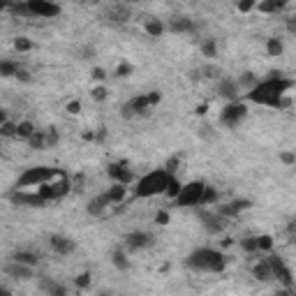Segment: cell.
Listing matches in <instances>:
<instances>
[{
	"label": "cell",
	"instance_id": "6da1fadb",
	"mask_svg": "<svg viewBox=\"0 0 296 296\" xmlns=\"http://www.w3.org/2000/svg\"><path fill=\"white\" fill-rule=\"evenodd\" d=\"M291 88H294V79L282 77V72H271V77L259 81V86L245 95V102L262 104V107H271L280 111V109L289 107V100L285 95Z\"/></svg>",
	"mask_w": 296,
	"mask_h": 296
},
{
	"label": "cell",
	"instance_id": "7a4b0ae2",
	"mask_svg": "<svg viewBox=\"0 0 296 296\" xmlns=\"http://www.w3.org/2000/svg\"><path fill=\"white\" fill-rule=\"evenodd\" d=\"M185 266L197 273H222L227 268V257L215 248H197L185 257Z\"/></svg>",
	"mask_w": 296,
	"mask_h": 296
},
{
	"label": "cell",
	"instance_id": "3957f363",
	"mask_svg": "<svg viewBox=\"0 0 296 296\" xmlns=\"http://www.w3.org/2000/svg\"><path fill=\"white\" fill-rule=\"evenodd\" d=\"M169 178H171V174H167L165 169L148 171V174L141 176L134 183L132 197H134V199H151V197H157V194H165Z\"/></svg>",
	"mask_w": 296,
	"mask_h": 296
},
{
	"label": "cell",
	"instance_id": "277c9868",
	"mask_svg": "<svg viewBox=\"0 0 296 296\" xmlns=\"http://www.w3.org/2000/svg\"><path fill=\"white\" fill-rule=\"evenodd\" d=\"M162 102V93L160 90H151V93H144V95H136L132 100H127L125 104L121 107V118L125 121H132V118H139V116H148L153 107Z\"/></svg>",
	"mask_w": 296,
	"mask_h": 296
},
{
	"label": "cell",
	"instance_id": "5b68a950",
	"mask_svg": "<svg viewBox=\"0 0 296 296\" xmlns=\"http://www.w3.org/2000/svg\"><path fill=\"white\" fill-rule=\"evenodd\" d=\"M65 176V171L56 169V167H28L24 174L16 178V185L14 190H28V188H42L47 183H54L56 178Z\"/></svg>",
	"mask_w": 296,
	"mask_h": 296
},
{
	"label": "cell",
	"instance_id": "8992f818",
	"mask_svg": "<svg viewBox=\"0 0 296 296\" xmlns=\"http://www.w3.org/2000/svg\"><path fill=\"white\" fill-rule=\"evenodd\" d=\"M206 185L209 183H204V180H190V183H185L178 194V199H176V206H180V209H199Z\"/></svg>",
	"mask_w": 296,
	"mask_h": 296
},
{
	"label": "cell",
	"instance_id": "52a82bcc",
	"mask_svg": "<svg viewBox=\"0 0 296 296\" xmlns=\"http://www.w3.org/2000/svg\"><path fill=\"white\" fill-rule=\"evenodd\" d=\"M197 218H199L201 227H204L211 236H218V234H222L224 229L229 227V220L222 218L215 209H199L197 211Z\"/></svg>",
	"mask_w": 296,
	"mask_h": 296
},
{
	"label": "cell",
	"instance_id": "ba28073f",
	"mask_svg": "<svg viewBox=\"0 0 296 296\" xmlns=\"http://www.w3.org/2000/svg\"><path fill=\"white\" fill-rule=\"evenodd\" d=\"M155 245V234L151 232H144V229H139V232H130L125 234V238H123V248L127 250V253H141V250H148Z\"/></svg>",
	"mask_w": 296,
	"mask_h": 296
},
{
	"label": "cell",
	"instance_id": "9c48e42d",
	"mask_svg": "<svg viewBox=\"0 0 296 296\" xmlns=\"http://www.w3.org/2000/svg\"><path fill=\"white\" fill-rule=\"evenodd\" d=\"M248 104L243 102H227V107L220 111V123H222L224 127H238L245 118H248Z\"/></svg>",
	"mask_w": 296,
	"mask_h": 296
},
{
	"label": "cell",
	"instance_id": "30bf717a",
	"mask_svg": "<svg viewBox=\"0 0 296 296\" xmlns=\"http://www.w3.org/2000/svg\"><path fill=\"white\" fill-rule=\"evenodd\" d=\"M268 264H271V271H273V280H278L285 289H294V276H291L289 266L285 264L282 257H276V255H268Z\"/></svg>",
	"mask_w": 296,
	"mask_h": 296
},
{
	"label": "cell",
	"instance_id": "8fae6325",
	"mask_svg": "<svg viewBox=\"0 0 296 296\" xmlns=\"http://www.w3.org/2000/svg\"><path fill=\"white\" fill-rule=\"evenodd\" d=\"M26 3H28L30 16H37V19H56L63 12L58 3H49V0H26Z\"/></svg>",
	"mask_w": 296,
	"mask_h": 296
},
{
	"label": "cell",
	"instance_id": "7c38bea8",
	"mask_svg": "<svg viewBox=\"0 0 296 296\" xmlns=\"http://www.w3.org/2000/svg\"><path fill=\"white\" fill-rule=\"evenodd\" d=\"M253 209V199H245V197H241V199H232V201H224V204H218L215 206V211H218L222 218L232 220L236 218V215H241L243 211Z\"/></svg>",
	"mask_w": 296,
	"mask_h": 296
},
{
	"label": "cell",
	"instance_id": "4fadbf2b",
	"mask_svg": "<svg viewBox=\"0 0 296 296\" xmlns=\"http://www.w3.org/2000/svg\"><path fill=\"white\" fill-rule=\"evenodd\" d=\"M167 30L174 35H192V33H197V24H194L192 16L174 14L169 21H167Z\"/></svg>",
	"mask_w": 296,
	"mask_h": 296
},
{
	"label": "cell",
	"instance_id": "5bb4252c",
	"mask_svg": "<svg viewBox=\"0 0 296 296\" xmlns=\"http://www.w3.org/2000/svg\"><path fill=\"white\" fill-rule=\"evenodd\" d=\"M3 273H5L7 278H12V280L16 282H28L35 278V266H26V264H19V262H7L5 266H3Z\"/></svg>",
	"mask_w": 296,
	"mask_h": 296
},
{
	"label": "cell",
	"instance_id": "9a60e30c",
	"mask_svg": "<svg viewBox=\"0 0 296 296\" xmlns=\"http://www.w3.org/2000/svg\"><path fill=\"white\" fill-rule=\"evenodd\" d=\"M107 176L113 180V183H121V185H132L134 183V174L127 165L123 162H109L107 165Z\"/></svg>",
	"mask_w": 296,
	"mask_h": 296
},
{
	"label": "cell",
	"instance_id": "2e32d148",
	"mask_svg": "<svg viewBox=\"0 0 296 296\" xmlns=\"http://www.w3.org/2000/svg\"><path fill=\"white\" fill-rule=\"evenodd\" d=\"M49 248L54 250L56 255H60V257H67V255H72L77 250V241L65 236V234H54V236H49Z\"/></svg>",
	"mask_w": 296,
	"mask_h": 296
},
{
	"label": "cell",
	"instance_id": "e0dca14e",
	"mask_svg": "<svg viewBox=\"0 0 296 296\" xmlns=\"http://www.w3.org/2000/svg\"><path fill=\"white\" fill-rule=\"evenodd\" d=\"M10 199L19 206H30V209H39V206H47V201L42 199L39 192H28V190H12Z\"/></svg>",
	"mask_w": 296,
	"mask_h": 296
},
{
	"label": "cell",
	"instance_id": "ac0fdd59",
	"mask_svg": "<svg viewBox=\"0 0 296 296\" xmlns=\"http://www.w3.org/2000/svg\"><path fill=\"white\" fill-rule=\"evenodd\" d=\"M218 95L224 97L227 102H241V88H238L236 79L220 77L218 79Z\"/></svg>",
	"mask_w": 296,
	"mask_h": 296
},
{
	"label": "cell",
	"instance_id": "d6986e66",
	"mask_svg": "<svg viewBox=\"0 0 296 296\" xmlns=\"http://www.w3.org/2000/svg\"><path fill=\"white\" fill-rule=\"evenodd\" d=\"M127 194H130V190H127V185H121V183H113L111 188H107L102 192V197L107 199L109 206H116V204H123V201L127 199Z\"/></svg>",
	"mask_w": 296,
	"mask_h": 296
},
{
	"label": "cell",
	"instance_id": "ffe728a7",
	"mask_svg": "<svg viewBox=\"0 0 296 296\" xmlns=\"http://www.w3.org/2000/svg\"><path fill=\"white\" fill-rule=\"evenodd\" d=\"M39 289L47 296H67V287L56 282V278H49V276L39 278Z\"/></svg>",
	"mask_w": 296,
	"mask_h": 296
},
{
	"label": "cell",
	"instance_id": "44dd1931",
	"mask_svg": "<svg viewBox=\"0 0 296 296\" xmlns=\"http://www.w3.org/2000/svg\"><path fill=\"white\" fill-rule=\"evenodd\" d=\"M109 209H111V206L107 204V199H104L102 194H97V197H93V199L86 204V213L90 215V218H104Z\"/></svg>",
	"mask_w": 296,
	"mask_h": 296
},
{
	"label": "cell",
	"instance_id": "7402d4cb",
	"mask_svg": "<svg viewBox=\"0 0 296 296\" xmlns=\"http://www.w3.org/2000/svg\"><path fill=\"white\" fill-rule=\"evenodd\" d=\"M130 16H132V7L121 5V3L111 5V7H109V12H107V21H111V24H127Z\"/></svg>",
	"mask_w": 296,
	"mask_h": 296
},
{
	"label": "cell",
	"instance_id": "603a6c76",
	"mask_svg": "<svg viewBox=\"0 0 296 296\" xmlns=\"http://www.w3.org/2000/svg\"><path fill=\"white\" fill-rule=\"evenodd\" d=\"M144 33L148 35V37L157 39L167 33V24L162 19H157V16H148V19L144 21Z\"/></svg>",
	"mask_w": 296,
	"mask_h": 296
},
{
	"label": "cell",
	"instance_id": "cb8c5ba5",
	"mask_svg": "<svg viewBox=\"0 0 296 296\" xmlns=\"http://www.w3.org/2000/svg\"><path fill=\"white\" fill-rule=\"evenodd\" d=\"M111 264L118 268V271H123V273L130 271V266H132V264H130V253H127L123 245L113 248V250H111Z\"/></svg>",
	"mask_w": 296,
	"mask_h": 296
},
{
	"label": "cell",
	"instance_id": "d4e9b609",
	"mask_svg": "<svg viewBox=\"0 0 296 296\" xmlns=\"http://www.w3.org/2000/svg\"><path fill=\"white\" fill-rule=\"evenodd\" d=\"M253 278L259 280V282H271L273 280V271H271L268 259H259V262L253 264Z\"/></svg>",
	"mask_w": 296,
	"mask_h": 296
},
{
	"label": "cell",
	"instance_id": "484cf974",
	"mask_svg": "<svg viewBox=\"0 0 296 296\" xmlns=\"http://www.w3.org/2000/svg\"><path fill=\"white\" fill-rule=\"evenodd\" d=\"M10 259L12 262L26 264V266H35V268H37V264H39V255L35 253V250H14Z\"/></svg>",
	"mask_w": 296,
	"mask_h": 296
},
{
	"label": "cell",
	"instance_id": "4316f807",
	"mask_svg": "<svg viewBox=\"0 0 296 296\" xmlns=\"http://www.w3.org/2000/svg\"><path fill=\"white\" fill-rule=\"evenodd\" d=\"M236 83H238V88L245 90V95H248L250 90H255V88L259 86V77L255 72H241L236 77Z\"/></svg>",
	"mask_w": 296,
	"mask_h": 296
},
{
	"label": "cell",
	"instance_id": "83f0119b",
	"mask_svg": "<svg viewBox=\"0 0 296 296\" xmlns=\"http://www.w3.org/2000/svg\"><path fill=\"white\" fill-rule=\"evenodd\" d=\"M285 7H287V0H264V3H257L259 14H278Z\"/></svg>",
	"mask_w": 296,
	"mask_h": 296
},
{
	"label": "cell",
	"instance_id": "f1b7e54d",
	"mask_svg": "<svg viewBox=\"0 0 296 296\" xmlns=\"http://www.w3.org/2000/svg\"><path fill=\"white\" fill-rule=\"evenodd\" d=\"M21 67H24V65L16 63V60L3 58V60H0V77H3V79H16V74H19Z\"/></svg>",
	"mask_w": 296,
	"mask_h": 296
},
{
	"label": "cell",
	"instance_id": "f546056e",
	"mask_svg": "<svg viewBox=\"0 0 296 296\" xmlns=\"http://www.w3.org/2000/svg\"><path fill=\"white\" fill-rule=\"evenodd\" d=\"M199 49H201V56H204V58H209V60L218 58V39L215 37H204Z\"/></svg>",
	"mask_w": 296,
	"mask_h": 296
},
{
	"label": "cell",
	"instance_id": "4dcf8cb0",
	"mask_svg": "<svg viewBox=\"0 0 296 296\" xmlns=\"http://www.w3.org/2000/svg\"><path fill=\"white\" fill-rule=\"evenodd\" d=\"M282 51H285V42H282V37L273 35V37L266 39V54L271 56V58H278V56H282Z\"/></svg>",
	"mask_w": 296,
	"mask_h": 296
},
{
	"label": "cell",
	"instance_id": "1f68e13d",
	"mask_svg": "<svg viewBox=\"0 0 296 296\" xmlns=\"http://www.w3.org/2000/svg\"><path fill=\"white\" fill-rule=\"evenodd\" d=\"M35 132H37V127H35L33 121H19V123H16V139L28 141Z\"/></svg>",
	"mask_w": 296,
	"mask_h": 296
},
{
	"label": "cell",
	"instance_id": "d6a6232c",
	"mask_svg": "<svg viewBox=\"0 0 296 296\" xmlns=\"http://www.w3.org/2000/svg\"><path fill=\"white\" fill-rule=\"evenodd\" d=\"M28 146L33 151H47L49 144H47V130H37L33 136L28 139Z\"/></svg>",
	"mask_w": 296,
	"mask_h": 296
},
{
	"label": "cell",
	"instance_id": "836d02e7",
	"mask_svg": "<svg viewBox=\"0 0 296 296\" xmlns=\"http://www.w3.org/2000/svg\"><path fill=\"white\" fill-rule=\"evenodd\" d=\"M218 199H220V192L213 188V185H206V190H204V197H201V206L199 209H211L213 204H218Z\"/></svg>",
	"mask_w": 296,
	"mask_h": 296
},
{
	"label": "cell",
	"instance_id": "e575fe53",
	"mask_svg": "<svg viewBox=\"0 0 296 296\" xmlns=\"http://www.w3.org/2000/svg\"><path fill=\"white\" fill-rule=\"evenodd\" d=\"M238 245H241L243 253L259 255V241H257V236H243L241 241H238Z\"/></svg>",
	"mask_w": 296,
	"mask_h": 296
},
{
	"label": "cell",
	"instance_id": "d590c367",
	"mask_svg": "<svg viewBox=\"0 0 296 296\" xmlns=\"http://www.w3.org/2000/svg\"><path fill=\"white\" fill-rule=\"evenodd\" d=\"M74 287L79 291H86L93 287V273L90 271H81L79 276H74Z\"/></svg>",
	"mask_w": 296,
	"mask_h": 296
},
{
	"label": "cell",
	"instance_id": "8d00e7d4",
	"mask_svg": "<svg viewBox=\"0 0 296 296\" xmlns=\"http://www.w3.org/2000/svg\"><path fill=\"white\" fill-rule=\"evenodd\" d=\"M180 190H183V183H180V180L176 178V176H171L169 183H167L165 197H167V199H171V201H176V199H178V194H180Z\"/></svg>",
	"mask_w": 296,
	"mask_h": 296
},
{
	"label": "cell",
	"instance_id": "74e56055",
	"mask_svg": "<svg viewBox=\"0 0 296 296\" xmlns=\"http://www.w3.org/2000/svg\"><path fill=\"white\" fill-rule=\"evenodd\" d=\"M132 72H134V65H132L130 60H123V63L116 65L113 77H116V79H127V77H132Z\"/></svg>",
	"mask_w": 296,
	"mask_h": 296
},
{
	"label": "cell",
	"instance_id": "f35d334b",
	"mask_svg": "<svg viewBox=\"0 0 296 296\" xmlns=\"http://www.w3.org/2000/svg\"><path fill=\"white\" fill-rule=\"evenodd\" d=\"M257 241H259V253H271L273 245H276L271 234H257Z\"/></svg>",
	"mask_w": 296,
	"mask_h": 296
},
{
	"label": "cell",
	"instance_id": "ab89813d",
	"mask_svg": "<svg viewBox=\"0 0 296 296\" xmlns=\"http://www.w3.org/2000/svg\"><path fill=\"white\" fill-rule=\"evenodd\" d=\"M0 134L5 136V139H16V123L14 121L0 123Z\"/></svg>",
	"mask_w": 296,
	"mask_h": 296
},
{
	"label": "cell",
	"instance_id": "60d3db41",
	"mask_svg": "<svg viewBox=\"0 0 296 296\" xmlns=\"http://www.w3.org/2000/svg\"><path fill=\"white\" fill-rule=\"evenodd\" d=\"M14 49L19 51V54H28V51H33V49H35V44L30 42L28 37H16L14 39Z\"/></svg>",
	"mask_w": 296,
	"mask_h": 296
},
{
	"label": "cell",
	"instance_id": "b9f144b4",
	"mask_svg": "<svg viewBox=\"0 0 296 296\" xmlns=\"http://www.w3.org/2000/svg\"><path fill=\"white\" fill-rule=\"evenodd\" d=\"M90 95H93V100H95V102H104V100L109 97V90L104 86H93Z\"/></svg>",
	"mask_w": 296,
	"mask_h": 296
},
{
	"label": "cell",
	"instance_id": "7bdbcfd3",
	"mask_svg": "<svg viewBox=\"0 0 296 296\" xmlns=\"http://www.w3.org/2000/svg\"><path fill=\"white\" fill-rule=\"evenodd\" d=\"M178 165H180V157H178V155H174V157H169V160L165 162V167H162V169H165L167 174L176 176V171H178Z\"/></svg>",
	"mask_w": 296,
	"mask_h": 296
},
{
	"label": "cell",
	"instance_id": "ee69618b",
	"mask_svg": "<svg viewBox=\"0 0 296 296\" xmlns=\"http://www.w3.org/2000/svg\"><path fill=\"white\" fill-rule=\"evenodd\" d=\"M58 141H60V132L56 130V127H49V130H47V144H49V148L58 146Z\"/></svg>",
	"mask_w": 296,
	"mask_h": 296
},
{
	"label": "cell",
	"instance_id": "f6af8a7d",
	"mask_svg": "<svg viewBox=\"0 0 296 296\" xmlns=\"http://www.w3.org/2000/svg\"><path fill=\"white\" fill-rule=\"evenodd\" d=\"M95 47H93V44H86V47H81L79 49V58L81 60H90V58H95Z\"/></svg>",
	"mask_w": 296,
	"mask_h": 296
},
{
	"label": "cell",
	"instance_id": "bcb514c9",
	"mask_svg": "<svg viewBox=\"0 0 296 296\" xmlns=\"http://www.w3.org/2000/svg\"><path fill=\"white\" fill-rule=\"evenodd\" d=\"M278 157H280V162L285 167H294L296 165V153H291V151H282Z\"/></svg>",
	"mask_w": 296,
	"mask_h": 296
},
{
	"label": "cell",
	"instance_id": "7dc6e473",
	"mask_svg": "<svg viewBox=\"0 0 296 296\" xmlns=\"http://www.w3.org/2000/svg\"><path fill=\"white\" fill-rule=\"evenodd\" d=\"M257 10V3H250V0H245V3H236V12H241V14H248V12Z\"/></svg>",
	"mask_w": 296,
	"mask_h": 296
},
{
	"label": "cell",
	"instance_id": "c3c4849f",
	"mask_svg": "<svg viewBox=\"0 0 296 296\" xmlns=\"http://www.w3.org/2000/svg\"><path fill=\"white\" fill-rule=\"evenodd\" d=\"M169 213H167V211L165 209H160V211H157V213H155V224H160V227H165V224H169Z\"/></svg>",
	"mask_w": 296,
	"mask_h": 296
},
{
	"label": "cell",
	"instance_id": "681fc988",
	"mask_svg": "<svg viewBox=\"0 0 296 296\" xmlns=\"http://www.w3.org/2000/svg\"><path fill=\"white\" fill-rule=\"evenodd\" d=\"M90 77H93V81H104V79H107V72H104V67H93Z\"/></svg>",
	"mask_w": 296,
	"mask_h": 296
},
{
	"label": "cell",
	"instance_id": "f907efd6",
	"mask_svg": "<svg viewBox=\"0 0 296 296\" xmlns=\"http://www.w3.org/2000/svg\"><path fill=\"white\" fill-rule=\"evenodd\" d=\"M287 234H289V238L291 241H296V218H289L287 220Z\"/></svg>",
	"mask_w": 296,
	"mask_h": 296
},
{
	"label": "cell",
	"instance_id": "816d5d0a",
	"mask_svg": "<svg viewBox=\"0 0 296 296\" xmlns=\"http://www.w3.org/2000/svg\"><path fill=\"white\" fill-rule=\"evenodd\" d=\"M16 79H19L21 83H30V81H33V74H30L26 67H21V70H19V74H16Z\"/></svg>",
	"mask_w": 296,
	"mask_h": 296
},
{
	"label": "cell",
	"instance_id": "f5cc1de1",
	"mask_svg": "<svg viewBox=\"0 0 296 296\" xmlns=\"http://www.w3.org/2000/svg\"><path fill=\"white\" fill-rule=\"evenodd\" d=\"M285 28H287V33H289V35H296V16H287Z\"/></svg>",
	"mask_w": 296,
	"mask_h": 296
},
{
	"label": "cell",
	"instance_id": "db71d44e",
	"mask_svg": "<svg viewBox=\"0 0 296 296\" xmlns=\"http://www.w3.org/2000/svg\"><path fill=\"white\" fill-rule=\"evenodd\" d=\"M79 111H81V102H79V100H72V102L67 104V113H72V116H77Z\"/></svg>",
	"mask_w": 296,
	"mask_h": 296
},
{
	"label": "cell",
	"instance_id": "11a10c76",
	"mask_svg": "<svg viewBox=\"0 0 296 296\" xmlns=\"http://www.w3.org/2000/svg\"><path fill=\"white\" fill-rule=\"evenodd\" d=\"M218 70H215V67H204V77H209V79H215V77H218Z\"/></svg>",
	"mask_w": 296,
	"mask_h": 296
},
{
	"label": "cell",
	"instance_id": "9f6ffc18",
	"mask_svg": "<svg viewBox=\"0 0 296 296\" xmlns=\"http://www.w3.org/2000/svg\"><path fill=\"white\" fill-rule=\"evenodd\" d=\"M0 296H14L10 287H0Z\"/></svg>",
	"mask_w": 296,
	"mask_h": 296
},
{
	"label": "cell",
	"instance_id": "6f0895ef",
	"mask_svg": "<svg viewBox=\"0 0 296 296\" xmlns=\"http://www.w3.org/2000/svg\"><path fill=\"white\" fill-rule=\"evenodd\" d=\"M206 109H209V104H199V107H197V113H199V116H204Z\"/></svg>",
	"mask_w": 296,
	"mask_h": 296
},
{
	"label": "cell",
	"instance_id": "680465c9",
	"mask_svg": "<svg viewBox=\"0 0 296 296\" xmlns=\"http://www.w3.org/2000/svg\"><path fill=\"white\" fill-rule=\"evenodd\" d=\"M291 296H296V287H294V291H291Z\"/></svg>",
	"mask_w": 296,
	"mask_h": 296
}]
</instances>
